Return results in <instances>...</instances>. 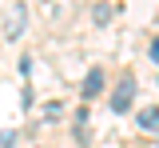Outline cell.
I'll return each instance as SVG.
<instances>
[{"label": "cell", "mask_w": 159, "mask_h": 148, "mask_svg": "<svg viewBox=\"0 0 159 148\" xmlns=\"http://www.w3.org/2000/svg\"><path fill=\"white\" fill-rule=\"evenodd\" d=\"M92 20H96V24H107V20H111V4H96V8H92Z\"/></svg>", "instance_id": "5b68a950"}, {"label": "cell", "mask_w": 159, "mask_h": 148, "mask_svg": "<svg viewBox=\"0 0 159 148\" xmlns=\"http://www.w3.org/2000/svg\"><path fill=\"white\" fill-rule=\"evenodd\" d=\"M103 92V68H92L88 76H84V96L92 100V96H99Z\"/></svg>", "instance_id": "3957f363"}, {"label": "cell", "mask_w": 159, "mask_h": 148, "mask_svg": "<svg viewBox=\"0 0 159 148\" xmlns=\"http://www.w3.org/2000/svg\"><path fill=\"white\" fill-rule=\"evenodd\" d=\"M24 24H28V8L16 4V8L8 12V20H4V40H20V36H24Z\"/></svg>", "instance_id": "7a4b0ae2"}, {"label": "cell", "mask_w": 159, "mask_h": 148, "mask_svg": "<svg viewBox=\"0 0 159 148\" xmlns=\"http://www.w3.org/2000/svg\"><path fill=\"white\" fill-rule=\"evenodd\" d=\"M16 144V132H0V148H12Z\"/></svg>", "instance_id": "52a82bcc"}, {"label": "cell", "mask_w": 159, "mask_h": 148, "mask_svg": "<svg viewBox=\"0 0 159 148\" xmlns=\"http://www.w3.org/2000/svg\"><path fill=\"white\" fill-rule=\"evenodd\" d=\"M135 100V76H119L116 92H111V112H127Z\"/></svg>", "instance_id": "6da1fadb"}, {"label": "cell", "mask_w": 159, "mask_h": 148, "mask_svg": "<svg viewBox=\"0 0 159 148\" xmlns=\"http://www.w3.org/2000/svg\"><path fill=\"white\" fill-rule=\"evenodd\" d=\"M139 128H143V132H155V128H159V112H155V104H147L143 112H139Z\"/></svg>", "instance_id": "277c9868"}, {"label": "cell", "mask_w": 159, "mask_h": 148, "mask_svg": "<svg viewBox=\"0 0 159 148\" xmlns=\"http://www.w3.org/2000/svg\"><path fill=\"white\" fill-rule=\"evenodd\" d=\"M72 136H76V144H80V148H88V144H92V132H88L84 124H76V128H72Z\"/></svg>", "instance_id": "8992f818"}]
</instances>
